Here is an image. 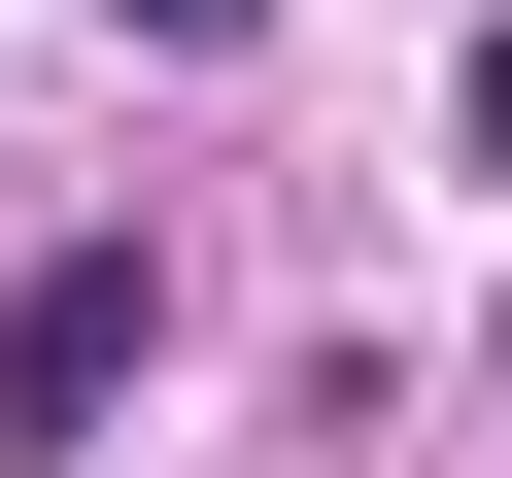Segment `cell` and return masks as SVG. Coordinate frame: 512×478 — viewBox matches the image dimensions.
Here are the masks:
<instances>
[{
    "label": "cell",
    "mask_w": 512,
    "mask_h": 478,
    "mask_svg": "<svg viewBox=\"0 0 512 478\" xmlns=\"http://www.w3.org/2000/svg\"><path fill=\"white\" fill-rule=\"evenodd\" d=\"M137 342H171L137 239H35V274H0V444H103V410H137Z\"/></svg>",
    "instance_id": "obj_1"
},
{
    "label": "cell",
    "mask_w": 512,
    "mask_h": 478,
    "mask_svg": "<svg viewBox=\"0 0 512 478\" xmlns=\"http://www.w3.org/2000/svg\"><path fill=\"white\" fill-rule=\"evenodd\" d=\"M103 35H171V69H239V35H274V0H103Z\"/></svg>",
    "instance_id": "obj_2"
},
{
    "label": "cell",
    "mask_w": 512,
    "mask_h": 478,
    "mask_svg": "<svg viewBox=\"0 0 512 478\" xmlns=\"http://www.w3.org/2000/svg\"><path fill=\"white\" fill-rule=\"evenodd\" d=\"M444 137H478V171H512V35H478V69H444Z\"/></svg>",
    "instance_id": "obj_3"
}]
</instances>
